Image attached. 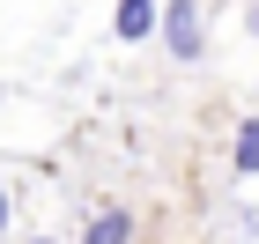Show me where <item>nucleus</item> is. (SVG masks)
<instances>
[{
	"instance_id": "obj_5",
	"label": "nucleus",
	"mask_w": 259,
	"mask_h": 244,
	"mask_svg": "<svg viewBox=\"0 0 259 244\" xmlns=\"http://www.w3.org/2000/svg\"><path fill=\"white\" fill-rule=\"evenodd\" d=\"M8 215H15V200H8V192H0V237H8Z\"/></svg>"
},
{
	"instance_id": "obj_7",
	"label": "nucleus",
	"mask_w": 259,
	"mask_h": 244,
	"mask_svg": "<svg viewBox=\"0 0 259 244\" xmlns=\"http://www.w3.org/2000/svg\"><path fill=\"white\" fill-rule=\"evenodd\" d=\"M30 244H52V237H30Z\"/></svg>"
},
{
	"instance_id": "obj_2",
	"label": "nucleus",
	"mask_w": 259,
	"mask_h": 244,
	"mask_svg": "<svg viewBox=\"0 0 259 244\" xmlns=\"http://www.w3.org/2000/svg\"><path fill=\"white\" fill-rule=\"evenodd\" d=\"M156 22H163V0H119L111 30H119V44H141V37H156Z\"/></svg>"
},
{
	"instance_id": "obj_6",
	"label": "nucleus",
	"mask_w": 259,
	"mask_h": 244,
	"mask_svg": "<svg viewBox=\"0 0 259 244\" xmlns=\"http://www.w3.org/2000/svg\"><path fill=\"white\" fill-rule=\"evenodd\" d=\"M252 37H259V0H252Z\"/></svg>"
},
{
	"instance_id": "obj_1",
	"label": "nucleus",
	"mask_w": 259,
	"mask_h": 244,
	"mask_svg": "<svg viewBox=\"0 0 259 244\" xmlns=\"http://www.w3.org/2000/svg\"><path fill=\"white\" fill-rule=\"evenodd\" d=\"M163 44L178 52V60H200L207 52V22H200V0H163Z\"/></svg>"
},
{
	"instance_id": "obj_4",
	"label": "nucleus",
	"mask_w": 259,
	"mask_h": 244,
	"mask_svg": "<svg viewBox=\"0 0 259 244\" xmlns=\"http://www.w3.org/2000/svg\"><path fill=\"white\" fill-rule=\"evenodd\" d=\"M230 170H237V178H259V119L237 126V141H230Z\"/></svg>"
},
{
	"instance_id": "obj_3",
	"label": "nucleus",
	"mask_w": 259,
	"mask_h": 244,
	"mask_svg": "<svg viewBox=\"0 0 259 244\" xmlns=\"http://www.w3.org/2000/svg\"><path fill=\"white\" fill-rule=\"evenodd\" d=\"M81 244H134V215L126 207H97L89 229H81Z\"/></svg>"
}]
</instances>
